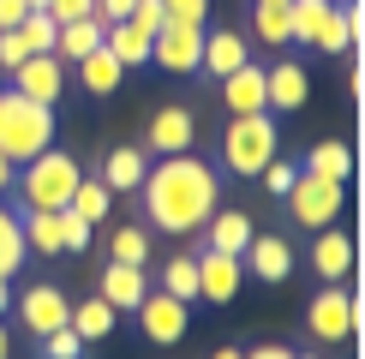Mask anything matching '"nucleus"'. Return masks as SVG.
Here are the masks:
<instances>
[{
    "mask_svg": "<svg viewBox=\"0 0 365 359\" xmlns=\"http://www.w3.org/2000/svg\"><path fill=\"white\" fill-rule=\"evenodd\" d=\"M138 192H144L150 228H162V234H197L210 216H216V198H222L216 168L197 162V156H168L162 168L144 174Z\"/></svg>",
    "mask_w": 365,
    "mask_h": 359,
    "instance_id": "nucleus-1",
    "label": "nucleus"
},
{
    "mask_svg": "<svg viewBox=\"0 0 365 359\" xmlns=\"http://www.w3.org/2000/svg\"><path fill=\"white\" fill-rule=\"evenodd\" d=\"M78 180H84V168L72 150H42V156L24 162V174H12V192H19L24 209H66Z\"/></svg>",
    "mask_w": 365,
    "mask_h": 359,
    "instance_id": "nucleus-2",
    "label": "nucleus"
},
{
    "mask_svg": "<svg viewBox=\"0 0 365 359\" xmlns=\"http://www.w3.org/2000/svg\"><path fill=\"white\" fill-rule=\"evenodd\" d=\"M42 150H54V108H42V102H24L19 90H0V156L19 168V162L42 156Z\"/></svg>",
    "mask_w": 365,
    "mask_h": 359,
    "instance_id": "nucleus-3",
    "label": "nucleus"
},
{
    "mask_svg": "<svg viewBox=\"0 0 365 359\" xmlns=\"http://www.w3.org/2000/svg\"><path fill=\"white\" fill-rule=\"evenodd\" d=\"M276 156H282V132H276V120H269V108H264V114H234V120H227V132H222V168H227V174L257 180Z\"/></svg>",
    "mask_w": 365,
    "mask_h": 359,
    "instance_id": "nucleus-4",
    "label": "nucleus"
},
{
    "mask_svg": "<svg viewBox=\"0 0 365 359\" xmlns=\"http://www.w3.org/2000/svg\"><path fill=\"white\" fill-rule=\"evenodd\" d=\"M287 36L317 54H347L341 0H287Z\"/></svg>",
    "mask_w": 365,
    "mask_h": 359,
    "instance_id": "nucleus-5",
    "label": "nucleus"
},
{
    "mask_svg": "<svg viewBox=\"0 0 365 359\" xmlns=\"http://www.w3.org/2000/svg\"><path fill=\"white\" fill-rule=\"evenodd\" d=\"M341 204H347V186H341V180H324V174H306V168H299L294 186H287V216H294L299 228H336Z\"/></svg>",
    "mask_w": 365,
    "mask_h": 359,
    "instance_id": "nucleus-6",
    "label": "nucleus"
},
{
    "mask_svg": "<svg viewBox=\"0 0 365 359\" xmlns=\"http://www.w3.org/2000/svg\"><path fill=\"white\" fill-rule=\"evenodd\" d=\"M204 30H210V24H180V19H168L156 36H150V60H156L162 72H174V78H186V72H197Z\"/></svg>",
    "mask_w": 365,
    "mask_h": 359,
    "instance_id": "nucleus-7",
    "label": "nucleus"
},
{
    "mask_svg": "<svg viewBox=\"0 0 365 359\" xmlns=\"http://www.w3.org/2000/svg\"><path fill=\"white\" fill-rule=\"evenodd\" d=\"M306 329L312 341H354V293L341 281H324V293H312L306 306Z\"/></svg>",
    "mask_w": 365,
    "mask_h": 359,
    "instance_id": "nucleus-8",
    "label": "nucleus"
},
{
    "mask_svg": "<svg viewBox=\"0 0 365 359\" xmlns=\"http://www.w3.org/2000/svg\"><path fill=\"white\" fill-rule=\"evenodd\" d=\"M6 78H12V90H19L24 102L54 108L60 90H66V60H54V54H30V60H19V66L6 72Z\"/></svg>",
    "mask_w": 365,
    "mask_h": 359,
    "instance_id": "nucleus-9",
    "label": "nucleus"
},
{
    "mask_svg": "<svg viewBox=\"0 0 365 359\" xmlns=\"http://www.w3.org/2000/svg\"><path fill=\"white\" fill-rule=\"evenodd\" d=\"M186 323H192V306H186V299H174V293H144V306H138V329H144V341H156V348H174V341L186 335Z\"/></svg>",
    "mask_w": 365,
    "mask_h": 359,
    "instance_id": "nucleus-10",
    "label": "nucleus"
},
{
    "mask_svg": "<svg viewBox=\"0 0 365 359\" xmlns=\"http://www.w3.org/2000/svg\"><path fill=\"white\" fill-rule=\"evenodd\" d=\"M19 318H24L30 335H48V329L72 323V299H66V288H54V281H36V288L19 293Z\"/></svg>",
    "mask_w": 365,
    "mask_h": 359,
    "instance_id": "nucleus-11",
    "label": "nucleus"
},
{
    "mask_svg": "<svg viewBox=\"0 0 365 359\" xmlns=\"http://www.w3.org/2000/svg\"><path fill=\"white\" fill-rule=\"evenodd\" d=\"M240 281H246V264L240 258H227V251H204V258H197V299L227 306V299L240 293Z\"/></svg>",
    "mask_w": 365,
    "mask_h": 359,
    "instance_id": "nucleus-12",
    "label": "nucleus"
},
{
    "mask_svg": "<svg viewBox=\"0 0 365 359\" xmlns=\"http://www.w3.org/2000/svg\"><path fill=\"white\" fill-rule=\"evenodd\" d=\"M240 264H246L257 281H287L294 276V246H287L282 234H264V239L252 234V246L240 251Z\"/></svg>",
    "mask_w": 365,
    "mask_h": 359,
    "instance_id": "nucleus-13",
    "label": "nucleus"
},
{
    "mask_svg": "<svg viewBox=\"0 0 365 359\" xmlns=\"http://www.w3.org/2000/svg\"><path fill=\"white\" fill-rule=\"evenodd\" d=\"M246 36H240V30H204V54H197V72H210V78H227V72H240L246 66Z\"/></svg>",
    "mask_w": 365,
    "mask_h": 359,
    "instance_id": "nucleus-14",
    "label": "nucleus"
},
{
    "mask_svg": "<svg viewBox=\"0 0 365 359\" xmlns=\"http://www.w3.org/2000/svg\"><path fill=\"white\" fill-rule=\"evenodd\" d=\"M222 102H227V114H264V108H269L264 66H257V60H246L240 72H227V78H222Z\"/></svg>",
    "mask_w": 365,
    "mask_h": 359,
    "instance_id": "nucleus-15",
    "label": "nucleus"
},
{
    "mask_svg": "<svg viewBox=\"0 0 365 359\" xmlns=\"http://www.w3.org/2000/svg\"><path fill=\"white\" fill-rule=\"evenodd\" d=\"M264 90H269V108L276 114H294V108H306V66L299 60H276V66H264Z\"/></svg>",
    "mask_w": 365,
    "mask_h": 359,
    "instance_id": "nucleus-16",
    "label": "nucleus"
},
{
    "mask_svg": "<svg viewBox=\"0 0 365 359\" xmlns=\"http://www.w3.org/2000/svg\"><path fill=\"white\" fill-rule=\"evenodd\" d=\"M312 269H317V281H347V269H354V239H347L341 228H317Z\"/></svg>",
    "mask_w": 365,
    "mask_h": 359,
    "instance_id": "nucleus-17",
    "label": "nucleus"
},
{
    "mask_svg": "<svg viewBox=\"0 0 365 359\" xmlns=\"http://www.w3.org/2000/svg\"><path fill=\"white\" fill-rule=\"evenodd\" d=\"M102 299H108L114 311H138L144 306V293H150V276L138 264H108L102 269V288H96Z\"/></svg>",
    "mask_w": 365,
    "mask_h": 359,
    "instance_id": "nucleus-18",
    "label": "nucleus"
},
{
    "mask_svg": "<svg viewBox=\"0 0 365 359\" xmlns=\"http://www.w3.org/2000/svg\"><path fill=\"white\" fill-rule=\"evenodd\" d=\"M197 138V120L186 108H162V114H150V150H162V156H186Z\"/></svg>",
    "mask_w": 365,
    "mask_h": 359,
    "instance_id": "nucleus-19",
    "label": "nucleus"
},
{
    "mask_svg": "<svg viewBox=\"0 0 365 359\" xmlns=\"http://www.w3.org/2000/svg\"><path fill=\"white\" fill-rule=\"evenodd\" d=\"M204 228H210V251H227V258H240V251L252 246V234H257L246 209H216Z\"/></svg>",
    "mask_w": 365,
    "mask_h": 359,
    "instance_id": "nucleus-20",
    "label": "nucleus"
},
{
    "mask_svg": "<svg viewBox=\"0 0 365 359\" xmlns=\"http://www.w3.org/2000/svg\"><path fill=\"white\" fill-rule=\"evenodd\" d=\"M24 251H36V258H60L66 251V239H60V209H24Z\"/></svg>",
    "mask_w": 365,
    "mask_h": 359,
    "instance_id": "nucleus-21",
    "label": "nucleus"
},
{
    "mask_svg": "<svg viewBox=\"0 0 365 359\" xmlns=\"http://www.w3.org/2000/svg\"><path fill=\"white\" fill-rule=\"evenodd\" d=\"M144 174H150V162H144V150H126V144H120V150H108V162H102V186H108V192H138L144 186Z\"/></svg>",
    "mask_w": 365,
    "mask_h": 359,
    "instance_id": "nucleus-22",
    "label": "nucleus"
},
{
    "mask_svg": "<svg viewBox=\"0 0 365 359\" xmlns=\"http://www.w3.org/2000/svg\"><path fill=\"white\" fill-rule=\"evenodd\" d=\"M102 36H108V24H102V19L60 24V30H54V60H84V54H96Z\"/></svg>",
    "mask_w": 365,
    "mask_h": 359,
    "instance_id": "nucleus-23",
    "label": "nucleus"
},
{
    "mask_svg": "<svg viewBox=\"0 0 365 359\" xmlns=\"http://www.w3.org/2000/svg\"><path fill=\"white\" fill-rule=\"evenodd\" d=\"M102 48H108L114 60H120V66H144V60H150V30H138V24H132V19H120V24H108V36H102Z\"/></svg>",
    "mask_w": 365,
    "mask_h": 359,
    "instance_id": "nucleus-24",
    "label": "nucleus"
},
{
    "mask_svg": "<svg viewBox=\"0 0 365 359\" xmlns=\"http://www.w3.org/2000/svg\"><path fill=\"white\" fill-rule=\"evenodd\" d=\"M114 318H120V311H114L102 293H90V299L72 306V329H78V341H108V335H114Z\"/></svg>",
    "mask_w": 365,
    "mask_h": 359,
    "instance_id": "nucleus-25",
    "label": "nucleus"
},
{
    "mask_svg": "<svg viewBox=\"0 0 365 359\" xmlns=\"http://www.w3.org/2000/svg\"><path fill=\"white\" fill-rule=\"evenodd\" d=\"M120 78H126V66H120L108 48H96V54H84V60H78V84L90 90V96H114Z\"/></svg>",
    "mask_w": 365,
    "mask_h": 359,
    "instance_id": "nucleus-26",
    "label": "nucleus"
},
{
    "mask_svg": "<svg viewBox=\"0 0 365 359\" xmlns=\"http://www.w3.org/2000/svg\"><path fill=\"white\" fill-rule=\"evenodd\" d=\"M306 174H324V180H341V186H347V174H354V150H347L341 138H324V144H312V156H306Z\"/></svg>",
    "mask_w": 365,
    "mask_h": 359,
    "instance_id": "nucleus-27",
    "label": "nucleus"
},
{
    "mask_svg": "<svg viewBox=\"0 0 365 359\" xmlns=\"http://www.w3.org/2000/svg\"><path fill=\"white\" fill-rule=\"evenodd\" d=\"M66 209H72L78 222H90V228H96V222L114 209V192L102 186V180H78V192H72V204H66Z\"/></svg>",
    "mask_w": 365,
    "mask_h": 359,
    "instance_id": "nucleus-28",
    "label": "nucleus"
},
{
    "mask_svg": "<svg viewBox=\"0 0 365 359\" xmlns=\"http://www.w3.org/2000/svg\"><path fill=\"white\" fill-rule=\"evenodd\" d=\"M19 269H24V228H19V216L0 204V276L12 281Z\"/></svg>",
    "mask_w": 365,
    "mask_h": 359,
    "instance_id": "nucleus-29",
    "label": "nucleus"
},
{
    "mask_svg": "<svg viewBox=\"0 0 365 359\" xmlns=\"http://www.w3.org/2000/svg\"><path fill=\"white\" fill-rule=\"evenodd\" d=\"M162 293H174V299H197V258H186V251H180V258H168V276H162Z\"/></svg>",
    "mask_w": 365,
    "mask_h": 359,
    "instance_id": "nucleus-30",
    "label": "nucleus"
},
{
    "mask_svg": "<svg viewBox=\"0 0 365 359\" xmlns=\"http://www.w3.org/2000/svg\"><path fill=\"white\" fill-rule=\"evenodd\" d=\"M108 251H114L108 264H138V269H144V258H150V234H144V228H114Z\"/></svg>",
    "mask_w": 365,
    "mask_h": 359,
    "instance_id": "nucleus-31",
    "label": "nucleus"
},
{
    "mask_svg": "<svg viewBox=\"0 0 365 359\" xmlns=\"http://www.w3.org/2000/svg\"><path fill=\"white\" fill-rule=\"evenodd\" d=\"M54 19H48V12H24V24H19V36H24V48L30 54H54Z\"/></svg>",
    "mask_w": 365,
    "mask_h": 359,
    "instance_id": "nucleus-32",
    "label": "nucleus"
},
{
    "mask_svg": "<svg viewBox=\"0 0 365 359\" xmlns=\"http://www.w3.org/2000/svg\"><path fill=\"white\" fill-rule=\"evenodd\" d=\"M252 24H257V36H264L269 48H287V42H294V36H287V6H257Z\"/></svg>",
    "mask_w": 365,
    "mask_h": 359,
    "instance_id": "nucleus-33",
    "label": "nucleus"
},
{
    "mask_svg": "<svg viewBox=\"0 0 365 359\" xmlns=\"http://www.w3.org/2000/svg\"><path fill=\"white\" fill-rule=\"evenodd\" d=\"M42 353H48V359H84V341H78V329H72V323H60V329L42 335Z\"/></svg>",
    "mask_w": 365,
    "mask_h": 359,
    "instance_id": "nucleus-34",
    "label": "nucleus"
},
{
    "mask_svg": "<svg viewBox=\"0 0 365 359\" xmlns=\"http://www.w3.org/2000/svg\"><path fill=\"white\" fill-rule=\"evenodd\" d=\"M162 12L180 19V24H204L210 19V0H162Z\"/></svg>",
    "mask_w": 365,
    "mask_h": 359,
    "instance_id": "nucleus-35",
    "label": "nucleus"
},
{
    "mask_svg": "<svg viewBox=\"0 0 365 359\" xmlns=\"http://www.w3.org/2000/svg\"><path fill=\"white\" fill-rule=\"evenodd\" d=\"M60 239H66V251H84L90 246V222H78L72 209H60Z\"/></svg>",
    "mask_w": 365,
    "mask_h": 359,
    "instance_id": "nucleus-36",
    "label": "nucleus"
},
{
    "mask_svg": "<svg viewBox=\"0 0 365 359\" xmlns=\"http://www.w3.org/2000/svg\"><path fill=\"white\" fill-rule=\"evenodd\" d=\"M19 60H30V48H24V36L19 30H0V72H12Z\"/></svg>",
    "mask_w": 365,
    "mask_h": 359,
    "instance_id": "nucleus-37",
    "label": "nucleus"
},
{
    "mask_svg": "<svg viewBox=\"0 0 365 359\" xmlns=\"http://www.w3.org/2000/svg\"><path fill=\"white\" fill-rule=\"evenodd\" d=\"M294 174H299V168H287V162L276 156V162H269V168H264V174H257V180H264V186H269V192H276V198H287V186H294Z\"/></svg>",
    "mask_w": 365,
    "mask_h": 359,
    "instance_id": "nucleus-38",
    "label": "nucleus"
},
{
    "mask_svg": "<svg viewBox=\"0 0 365 359\" xmlns=\"http://www.w3.org/2000/svg\"><path fill=\"white\" fill-rule=\"evenodd\" d=\"M96 19H102V24H120V19H132V0H96Z\"/></svg>",
    "mask_w": 365,
    "mask_h": 359,
    "instance_id": "nucleus-39",
    "label": "nucleus"
},
{
    "mask_svg": "<svg viewBox=\"0 0 365 359\" xmlns=\"http://www.w3.org/2000/svg\"><path fill=\"white\" fill-rule=\"evenodd\" d=\"M24 12H30L24 0H0V30H19V24H24Z\"/></svg>",
    "mask_w": 365,
    "mask_h": 359,
    "instance_id": "nucleus-40",
    "label": "nucleus"
},
{
    "mask_svg": "<svg viewBox=\"0 0 365 359\" xmlns=\"http://www.w3.org/2000/svg\"><path fill=\"white\" fill-rule=\"evenodd\" d=\"M246 359H294V353H287V348H282V341H264V348H252Z\"/></svg>",
    "mask_w": 365,
    "mask_h": 359,
    "instance_id": "nucleus-41",
    "label": "nucleus"
},
{
    "mask_svg": "<svg viewBox=\"0 0 365 359\" xmlns=\"http://www.w3.org/2000/svg\"><path fill=\"white\" fill-rule=\"evenodd\" d=\"M12 174H19V168H12V162L0 156V192H12Z\"/></svg>",
    "mask_w": 365,
    "mask_h": 359,
    "instance_id": "nucleus-42",
    "label": "nucleus"
},
{
    "mask_svg": "<svg viewBox=\"0 0 365 359\" xmlns=\"http://www.w3.org/2000/svg\"><path fill=\"white\" fill-rule=\"evenodd\" d=\"M6 306H12V281L0 276V311H6Z\"/></svg>",
    "mask_w": 365,
    "mask_h": 359,
    "instance_id": "nucleus-43",
    "label": "nucleus"
},
{
    "mask_svg": "<svg viewBox=\"0 0 365 359\" xmlns=\"http://www.w3.org/2000/svg\"><path fill=\"white\" fill-rule=\"evenodd\" d=\"M210 359H246V353H240V348H216V353H210Z\"/></svg>",
    "mask_w": 365,
    "mask_h": 359,
    "instance_id": "nucleus-44",
    "label": "nucleus"
},
{
    "mask_svg": "<svg viewBox=\"0 0 365 359\" xmlns=\"http://www.w3.org/2000/svg\"><path fill=\"white\" fill-rule=\"evenodd\" d=\"M12 353V335H6V323H0V359H6Z\"/></svg>",
    "mask_w": 365,
    "mask_h": 359,
    "instance_id": "nucleus-45",
    "label": "nucleus"
},
{
    "mask_svg": "<svg viewBox=\"0 0 365 359\" xmlns=\"http://www.w3.org/2000/svg\"><path fill=\"white\" fill-rule=\"evenodd\" d=\"M24 6H30V12H48V0H24Z\"/></svg>",
    "mask_w": 365,
    "mask_h": 359,
    "instance_id": "nucleus-46",
    "label": "nucleus"
},
{
    "mask_svg": "<svg viewBox=\"0 0 365 359\" xmlns=\"http://www.w3.org/2000/svg\"><path fill=\"white\" fill-rule=\"evenodd\" d=\"M252 6H287V0H252Z\"/></svg>",
    "mask_w": 365,
    "mask_h": 359,
    "instance_id": "nucleus-47",
    "label": "nucleus"
},
{
    "mask_svg": "<svg viewBox=\"0 0 365 359\" xmlns=\"http://www.w3.org/2000/svg\"><path fill=\"white\" fill-rule=\"evenodd\" d=\"M294 359H317V353H294Z\"/></svg>",
    "mask_w": 365,
    "mask_h": 359,
    "instance_id": "nucleus-48",
    "label": "nucleus"
}]
</instances>
